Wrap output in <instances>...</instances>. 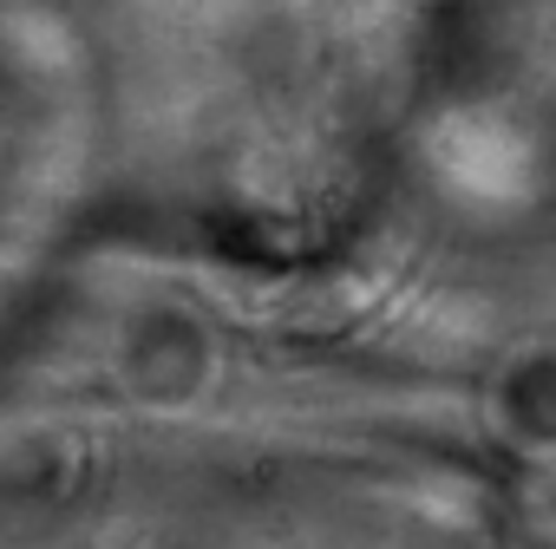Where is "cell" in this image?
<instances>
[{"instance_id": "1", "label": "cell", "mask_w": 556, "mask_h": 549, "mask_svg": "<svg viewBox=\"0 0 556 549\" xmlns=\"http://www.w3.org/2000/svg\"><path fill=\"white\" fill-rule=\"evenodd\" d=\"M86 471V445L60 419L0 425V510H47L66 503Z\"/></svg>"}]
</instances>
